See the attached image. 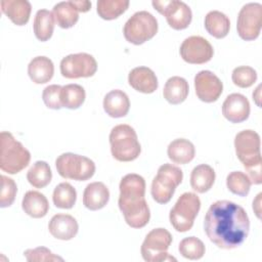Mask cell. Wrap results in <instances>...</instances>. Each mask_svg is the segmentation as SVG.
<instances>
[{"instance_id": "obj_28", "label": "cell", "mask_w": 262, "mask_h": 262, "mask_svg": "<svg viewBox=\"0 0 262 262\" xmlns=\"http://www.w3.org/2000/svg\"><path fill=\"white\" fill-rule=\"evenodd\" d=\"M54 15L48 9H39L36 12L33 29L38 40L44 42L51 38L54 30Z\"/></svg>"}, {"instance_id": "obj_8", "label": "cell", "mask_w": 262, "mask_h": 262, "mask_svg": "<svg viewBox=\"0 0 262 262\" xmlns=\"http://www.w3.org/2000/svg\"><path fill=\"white\" fill-rule=\"evenodd\" d=\"M157 18L146 10L135 12L124 25L125 39L134 45H140L150 40L158 33Z\"/></svg>"}, {"instance_id": "obj_32", "label": "cell", "mask_w": 262, "mask_h": 262, "mask_svg": "<svg viewBox=\"0 0 262 262\" xmlns=\"http://www.w3.org/2000/svg\"><path fill=\"white\" fill-rule=\"evenodd\" d=\"M77 200V191L69 182H61L55 186L52 193V201L59 209H72Z\"/></svg>"}, {"instance_id": "obj_13", "label": "cell", "mask_w": 262, "mask_h": 262, "mask_svg": "<svg viewBox=\"0 0 262 262\" xmlns=\"http://www.w3.org/2000/svg\"><path fill=\"white\" fill-rule=\"evenodd\" d=\"M59 68L60 73L64 78H88L96 73L97 62L91 54L79 52L64 56L60 61Z\"/></svg>"}, {"instance_id": "obj_33", "label": "cell", "mask_w": 262, "mask_h": 262, "mask_svg": "<svg viewBox=\"0 0 262 262\" xmlns=\"http://www.w3.org/2000/svg\"><path fill=\"white\" fill-rule=\"evenodd\" d=\"M128 0H99L97 1V13L106 20L115 19L125 12L129 6Z\"/></svg>"}, {"instance_id": "obj_29", "label": "cell", "mask_w": 262, "mask_h": 262, "mask_svg": "<svg viewBox=\"0 0 262 262\" xmlns=\"http://www.w3.org/2000/svg\"><path fill=\"white\" fill-rule=\"evenodd\" d=\"M53 15L57 25L62 29L72 28L79 19V11L70 1H60L53 6Z\"/></svg>"}, {"instance_id": "obj_4", "label": "cell", "mask_w": 262, "mask_h": 262, "mask_svg": "<svg viewBox=\"0 0 262 262\" xmlns=\"http://www.w3.org/2000/svg\"><path fill=\"white\" fill-rule=\"evenodd\" d=\"M31 160L30 151L8 131L0 133V169L16 174L25 169Z\"/></svg>"}, {"instance_id": "obj_35", "label": "cell", "mask_w": 262, "mask_h": 262, "mask_svg": "<svg viewBox=\"0 0 262 262\" xmlns=\"http://www.w3.org/2000/svg\"><path fill=\"white\" fill-rule=\"evenodd\" d=\"M178 250L182 257L189 260H199L205 255L206 252L204 243L195 236L184 237L179 243Z\"/></svg>"}, {"instance_id": "obj_3", "label": "cell", "mask_w": 262, "mask_h": 262, "mask_svg": "<svg viewBox=\"0 0 262 262\" xmlns=\"http://www.w3.org/2000/svg\"><path fill=\"white\" fill-rule=\"evenodd\" d=\"M260 146V136L254 130H243L234 137V147L237 159L244 165L248 172V177L254 184H261L262 182Z\"/></svg>"}, {"instance_id": "obj_17", "label": "cell", "mask_w": 262, "mask_h": 262, "mask_svg": "<svg viewBox=\"0 0 262 262\" xmlns=\"http://www.w3.org/2000/svg\"><path fill=\"white\" fill-rule=\"evenodd\" d=\"M48 229L53 237L61 241H70L77 235L79 225L72 215L56 214L50 219Z\"/></svg>"}, {"instance_id": "obj_26", "label": "cell", "mask_w": 262, "mask_h": 262, "mask_svg": "<svg viewBox=\"0 0 262 262\" xmlns=\"http://www.w3.org/2000/svg\"><path fill=\"white\" fill-rule=\"evenodd\" d=\"M216 174L214 169L207 164L194 167L190 174V185L199 193H205L211 189L215 182Z\"/></svg>"}, {"instance_id": "obj_42", "label": "cell", "mask_w": 262, "mask_h": 262, "mask_svg": "<svg viewBox=\"0 0 262 262\" xmlns=\"http://www.w3.org/2000/svg\"><path fill=\"white\" fill-rule=\"evenodd\" d=\"M260 88H261V85H259V86L256 88L255 92H253V99H255L257 105H259V106H260V103H259L258 99L260 98Z\"/></svg>"}, {"instance_id": "obj_40", "label": "cell", "mask_w": 262, "mask_h": 262, "mask_svg": "<svg viewBox=\"0 0 262 262\" xmlns=\"http://www.w3.org/2000/svg\"><path fill=\"white\" fill-rule=\"evenodd\" d=\"M72 2L80 12H86L91 8V2L87 0H72Z\"/></svg>"}, {"instance_id": "obj_24", "label": "cell", "mask_w": 262, "mask_h": 262, "mask_svg": "<svg viewBox=\"0 0 262 262\" xmlns=\"http://www.w3.org/2000/svg\"><path fill=\"white\" fill-rule=\"evenodd\" d=\"M168 158L175 164H187L195 155V148L191 141L185 138H177L171 141L167 148Z\"/></svg>"}, {"instance_id": "obj_2", "label": "cell", "mask_w": 262, "mask_h": 262, "mask_svg": "<svg viewBox=\"0 0 262 262\" xmlns=\"http://www.w3.org/2000/svg\"><path fill=\"white\" fill-rule=\"evenodd\" d=\"M119 208L126 223L132 228L144 227L150 218L149 207L145 201V180L142 176L130 173L120 182Z\"/></svg>"}, {"instance_id": "obj_39", "label": "cell", "mask_w": 262, "mask_h": 262, "mask_svg": "<svg viewBox=\"0 0 262 262\" xmlns=\"http://www.w3.org/2000/svg\"><path fill=\"white\" fill-rule=\"evenodd\" d=\"M62 86L52 84L44 88L42 92V99L45 105L51 110H60L62 107L60 100V92Z\"/></svg>"}, {"instance_id": "obj_30", "label": "cell", "mask_w": 262, "mask_h": 262, "mask_svg": "<svg viewBox=\"0 0 262 262\" xmlns=\"http://www.w3.org/2000/svg\"><path fill=\"white\" fill-rule=\"evenodd\" d=\"M29 183L36 188H43L48 185L52 179V172L45 161H37L27 173Z\"/></svg>"}, {"instance_id": "obj_12", "label": "cell", "mask_w": 262, "mask_h": 262, "mask_svg": "<svg viewBox=\"0 0 262 262\" xmlns=\"http://www.w3.org/2000/svg\"><path fill=\"white\" fill-rule=\"evenodd\" d=\"M155 9L166 16L168 25L174 30L186 29L192 18L190 7L179 0H154L151 2Z\"/></svg>"}, {"instance_id": "obj_6", "label": "cell", "mask_w": 262, "mask_h": 262, "mask_svg": "<svg viewBox=\"0 0 262 262\" xmlns=\"http://www.w3.org/2000/svg\"><path fill=\"white\" fill-rule=\"evenodd\" d=\"M182 179L183 172L179 167L168 163L160 166L151 182L150 192L152 199L159 204L169 203Z\"/></svg>"}, {"instance_id": "obj_25", "label": "cell", "mask_w": 262, "mask_h": 262, "mask_svg": "<svg viewBox=\"0 0 262 262\" xmlns=\"http://www.w3.org/2000/svg\"><path fill=\"white\" fill-rule=\"evenodd\" d=\"M189 91L187 81L179 76H173L167 80L163 89L164 98L171 104H179L183 102Z\"/></svg>"}, {"instance_id": "obj_34", "label": "cell", "mask_w": 262, "mask_h": 262, "mask_svg": "<svg viewBox=\"0 0 262 262\" xmlns=\"http://www.w3.org/2000/svg\"><path fill=\"white\" fill-rule=\"evenodd\" d=\"M251 184L252 182L248 175L242 171L230 172L226 177V186L228 190L239 196L248 195Z\"/></svg>"}, {"instance_id": "obj_41", "label": "cell", "mask_w": 262, "mask_h": 262, "mask_svg": "<svg viewBox=\"0 0 262 262\" xmlns=\"http://www.w3.org/2000/svg\"><path fill=\"white\" fill-rule=\"evenodd\" d=\"M261 195H262L261 192L258 193L257 196H256V199H255L254 202H253V210H254L256 216H257L259 219L261 218V215H260V213H261V206H260V204H261Z\"/></svg>"}, {"instance_id": "obj_14", "label": "cell", "mask_w": 262, "mask_h": 262, "mask_svg": "<svg viewBox=\"0 0 262 262\" xmlns=\"http://www.w3.org/2000/svg\"><path fill=\"white\" fill-rule=\"evenodd\" d=\"M182 59L188 63L202 64L211 60L214 49L211 43L202 36H190L182 42L179 49Z\"/></svg>"}, {"instance_id": "obj_1", "label": "cell", "mask_w": 262, "mask_h": 262, "mask_svg": "<svg viewBox=\"0 0 262 262\" xmlns=\"http://www.w3.org/2000/svg\"><path fill=\"white\" fill-rule=\"evenodd\" d=\"M204 230L218 248L231 250L239 247L248 237L250 219L239 205L220 200L208 209L204 219Z\"/></svg>"}, {"instance_id": "obj_9", "label": "cell", "mask_w": 262, "mask_h": 262, "mask_svg": "<svg viewBox=\"0 0 262 262\" xmlns=\"http://www.w3.org/2000/svg\"><path fill=\"white\" fill-rule=\"evenodd\" d=\"M57 173L64 179L85 181L90 179L95 173V164L87 157L64 152L55 160Z\"/></svg>"}, {"instance_id": "obj_10", "label": "cell", "mask_w": 262, "mask_h": 262, "mask_svg": "<svg viewBox=\"0 0 262 262\" xmlns=\"http://www.w3.org/2000/svg\"><path fill=\"white\" fill-rule=\"evenodd\" d=\"M172 243L171 233L162 227L150 230L140 248L141 256L146 262L161 261H176V258L169 255L167 252Z\"/></svg>"}, {"instance_id": "obj_31", "label": "cell", "mask_w": 262, "mask_h": 262, "mask_svg": "<svg viewBox=\"0 0 262 262\" xmlns=\"http://www.w3.org/2000/svg\"><path fill=\"white\" fill-rule=\"evenodd\" d=\"M86 98L85 89L79 84H68L62 86L60 100L62 107L70 110L79 108Z\"/></svg>"}, {"instance_id": "obj_27", "label": "cell", "mask_w": 262, "mask_h": 262, "mask_svg": "<svg viewBox=\"0 0 262 262\" xmlns=\"http://www.w3.org/2000/svg\"><path fill=\"white\" fill-rule=\"evenodd\" d=\"M205 28L211 36L221 39L227 36L230 21L225 13L219 10H211L205 16Z\"/></svg>"}, {"instance_id": "obj_7", "label": "cell", "mask_w": 262, "mask_h": 262, "mask_svg": "<svg viewBox=\"0 0 262 262\" xmlns=\"http://www.w3.org/2000/svg\"><path fill=\"white\" fill-rule=\"evenodd\" d=\"M201 209V200L193 192L182 193L169 214V220L175 230L185 232L191 229Z\"/></svg>"}, {"instance_id": "obj_36", "label": "cell", "mask_w": 262, "mask_h": 262, "mask_svg": "<svg viewBox=\"0 0 262 262\" xmlns=\"http://www.w3.org/2000/svg\"><path fill=\"white\" fill-rule=\"evenodd\" d=\"M231 79L234 85L241 88L251 87L257 80V72L249 66H241L233 69Z\"/></svg>"}, {"instance_id": "obj_38", "label": "cell", "mask_w": 262, "mask_h": 262, "mask_svg": "<svg viewBox=\"0 0 262 262\" xmlns=\"http://www.w3.org/2000/svg\"><path fill=\"white\" fill-rule=\"evenodd\" d=\"M24 256L29 262H41V261H63V258L53 254L49 249L45 247H38L35 249H28L24 252Z\"/></svg>"}, {"instance_id": "obj_23", "label": "cell", "mask_w": 262, "mask_h": 262, "mask_svg": "<svg viewBox=\"0 0 262 262\" xmlns=\"http://www.w3.org/2000/svg\"><path fill=\"white\" fill-rule=\"evenodd\" d=\"M21 208L27 215L33 218H42L47 214L49 204L43 193L37 190H29L23 198Z\"/></svg>"}, {"instance_id": "obj_21", "label": "cell", "mask_w": 262, "mask_h": 262, "mask_svg": "<svg viewBox=\"0 0 262 262\" xmlns=\"http://www.w3.org/2000/svg\"><path fill=\"white\" fill-rule=\"evenodd\" d=\"M2 12L16 26H24L29 21L32 6L28 0H2Z\"/></svg>"}, {"instance_id": "obj_22", "label": "cell", "mask_w": 262, "mask_h": 262, "mask_svg": "<svg viewBox=\"0 0 262 262\" xmlns=\"http://www.w3.org/2000/svg\"><path fill=\"white\" fill-rule=\"evenodd\" d=\"M54 74V64L47 56H36L28 66V75L36 84H45L49 82Z\"/></svg>"}, {"instance_id": "obj_16", "label": "cell", "mask_w": 262, "mask_h": 262, "mask_svg": "<svg viewBox=\"0 0 262 262\" xmlns=\"http://www.w3.org/2000/svg\"><path fill=\"white\" fill-rule=\"evenodd\" d=\"M250 102L241 93L229 94L222 104V115L231 123H242L250 116Z\"/></svg>"}, {"instance_id": "obj_37", "label": "cell", "mask_w": 262, "mask_h": 262, "mask_svg": "<svg viewBox=\"0 0 262 262\" xmlns=\"http://www.w3.org/2000/svg\"><path fill=\"white\" fill-rule=\"evenodd\" d=\"M1 193H0V207L6 208L12 205L17 192V186L14 180L8 176L1 175Z\"/></svg>"}, {"instance_id": "obj_5", "label": "cell", "mask_w": 262, "mask_h": 262, "mask_svg": "<svg viewBox=\"0 0 262 262\" xmlns=\"http://www.w3.org/2000/svg\"><path fill=\"white\" fill-rule=\"evenodd\" d=\"M112 156L119 162H131L137 159L141 151L137 134L130 125L115 126L108 136Z\"/></svg>"}, {"instance_id": "obj_15", "label": "cell", "mask_w": 262, "mask_h": 262, "mask_svg": "<svg viewBox=\"0 0 262 262\" xmlns=\"http://www.w3.org/2000/svg\"><path fill=\"white\" fill-rule=\"evenodd\" d=\"M195 94L204 102L216 101L223 91L221 80L211 71H200L194 77Z\"/></svg>"}, {"instance_id": "obj_19", "label": "cell", "mask_w": 262, "mask_h": 262, "mask_svg": "<svg viewBox=\"0 0 262 262\" xmlns=\"http://www.w3.org/2000/svg\"><path fill=\"white\" fill-rule=\"evenodd\" d=\"M108 200L110 191L103 182H91L84 189L83 205L91 211L102 209L108 203Z\"/></svg>"}, {"instance_id": "obj_11", "label": "cell", "mask_w": 262, "mask_h": 262, "mask_svg": "<svg viewBox=\"0 0 262 262\" xmlns=\"http://www.w3.org/2000/svg\"><path fill=\"white\" fill-rule=\"evenodd\" d=\"M262 5L258 2L245 4L238 14L236 30L238 36L246 41H252L258 38L261 31Z\"/></svg>"}, {"instance_id": "obj_18", "label": "cell", "mask_w": 262, "mask_h": 262, "mask_svg": "<svg viewBox=\"0 0 262 262\" xmlns=\"http://www.w3.org/2000/svg\"><path fill=\"white\" fill-rule=\"evenodd\" d=\"M129 85L138 92L149 94L158 89V78L147 67H136L128 75Z\"/></svg>"}, {"instance_id": "obj_20", "label": "cell", "mask_w": 262, "mask_h": 262, "mask_svg": "<svg viewBox=\"0 0 262 262\" xmlns=\"http://www.w3.org/2000/svg\"><path fill=\"white\" fill-rule=\"evenodd\" d=\"M130 108L128 95L120 89H114L103 98V110L112 118L125 117Z\"/></svg>"}]
</instances>
